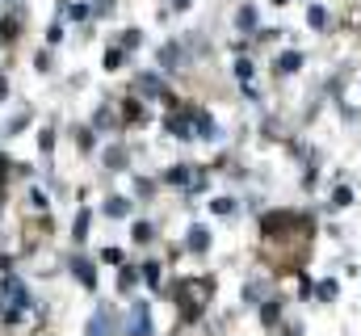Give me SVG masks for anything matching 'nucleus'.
<instances>
[{
    "mask_svg": "<svg viewBox=\"0 0 361 336\" xmlns=\"http://www.w3.org/2000/svg\"><path fill=\"white\" fill-rule=\"evenodd\" d=\"M130 336H152V307L147 303L130 307Z\"/></svg>",
    "mask_w": 361,
    "mask_h": 336,
    "instance_id": "f257e3e1",
    "label": "nucleus"
},
{
    "mask_svg": "<svg viewBox=\"0 0 361 336\" xmlns=\"http://www.w3.org/2000/svg\"><path fill=\"white\" fill-rule=\"evenodd\" d=\"M189 122H193L197 139H219V131H214V118H210V114H202V109H189Z\"/></svg>",
    "mask_w": 361,
    "mask_h": 336,
    "instance_id": "f03ea898",
    "label": "nucleus"
},
{
    "mask_svg": "<svg viewBox=\"0 0 361 336\" xmlns=\"http://www.w3.org/2000/svg\"><path fill=\"white\" fill-rule=\"evenodd\" d=\"M0 294H8V299H13V307H34V303H30V290H25V286H21L17 277H4Z\"/></svg>",
    "mask_w": 361,
    "mask_h": 336,
    "instance_id": "7ed1b4c3",
    "label": "nucleus"
},
{
    "mask_svg": "<svg viewBox=\"0 0 361 336\" xmlns=\"http://www.w3.org/2000/svg\"><path fill=\"white\" fill-rule=\"evenodd\" d=\"M109 332H114V316L109 311H97L89 320V328H85V336H109Z\"/></svg>",
    "mask_w": 361,
    "mask_h": 336,
    "instance_id": "20e7f679",
    "label": "nucleus"
},
{
    "mask_svg": "<svg viewBox=\"0 0 361 336\" xmlns=\"http://www.w3.org/2000/svg\"><path fill=\"white\" fill-rule=\"evenodd\" d=\"M164 126H169V131H173L177 139H193V122H189V114H185V118H180V114H173V118H169Z\"/></svg>",
    "mask_w": 361,
    "mask_h": 336,
    "instance_id": "39448f33",
    "label": "nucleus"
},
{
    "mask_svg": "<svg viewBox=\"0 0 361 336\" xmlns=\"http://www.w3.org/2000/svg\"><path fill=\"white\" fill-rule=\"evenodd\" d=\"M189 248L206 252V248H210V232H206V227H189Z\"/></svg>",
    "mask_w": 361,
    "mask_h": 336,
    "instance_id": "423d86ee",
    "label": "nucleus"
},
{
    "mask_svg": "<svg viewBox=\"0 0 361 336\" xmlns=\"http://www.w3.org/2000/svg\"><path fill=\"white\" fill-rule=\"evenodd\" d=\"M105 215L122 219V215H130V202H126V198H109V202H105Z\"/></svg>",
    "mask_w": 361,
    "mask_h": 336,
    "instance_id": "0eeeda50",
    "label": "nucleus"
},
{
    "mask_svg": "<svg viewBox=\"0 0 361 336\" xmlns=\"http://www.w3.org/2000/svg\"><path fill=\"white\" fill-rule=\"evenodd\" d=\"M298 64H302V55H298V51H286V55L277 59V68H281V72H298Z\"/></svg>",
    "mask_w": 361,
    "mask_h": 336,
    "instance_id": "6e6552de",
    "label": "nucleus"
},
{
    "mask_svg": "<svg viewBox=\"0 0 361 336\" xmlns=\"http://www.w3.org/2000/svg\"><path fill=\"white\" fill-rule=\"evenodd\" d=\"M72 269H76V277H80L85 286H92V282H97V277H92V265H89V260H72Z\"/></svg>",
    "mask_w": 361,
    "mask_h": 336,
    "instance_id": "1a4fd4ad",
    "label": "nucleus"
},
{
    "mask_svg": "<svg viewBox=\"0 0 361 336\" xmlns=\"http://www.w3.org/2000/svg\"><path fill=\"white\" fill-rule=\"evenodd\" d=\"M307 21H311V25H315V30H324V25H328V13H324V8H319V4H315V8H311V13H307Z\"/></svg>",
    "mask_w": 361,
    "mask_h": 336,
    "instance_id": "9d476101",
    "label": "nucleus"
},
{
    "mask_svg": "<svg viewBox=\"0 0 361 336\" xmlns=\"http://www.w3.org/2000/svg\"><path fill=\"white\" fill-rule=\"evenodd\" d=\"M169 181H173V185H189V181H193V172H189V168H173V172H169Z\"/></svg>",
    "mask_w": 361,
    "mask_h": 336,
    "instance_id": "9b49d317",
    "label": "nucleus"
},
{
    "mask_svg": "<svg viewBox=\"0 0 361 336\" xmlns=\"http://www.w3.org/2000/svg\"><path fill=\"white\" fill-rule=\"evenodd\" d=\"M210 206H214V215H231V210H235V202H231V198H214Z\"/></svg>",
    "mask_w": 361,
    "mask_h": 336,
    "instance_id": "f8f14e48",
    "label": "nucleus"
},
{
    "mask_svg": "<svg viewBox=\"0 0 361 336\" xmlns=\"http://www.w3.org/2000/svg\"><path fill=\"white\" fill-rule=\"evenodd\" d=\"M85 232H89V210L76 215V240H85Z\"/></svg>",
    "mask_w": 361,
    "mask_h": 336,
    "instance_id": "ddd939ff",
    "label": "nucleus"
},
{
    "mask_svg": "<svg viewBox=\"0 0 361 336\" xmlns=\"http://www.w3.org/2000/svg\"><path fill=\"white\" fill-rule=\"evenodd\" d=\"M135 240L147 244V240H152V223H135Z\"/></svg>",
    "mask_w": 361,
    "mask_h": 336,
    "instance_id": "4468645a",
    "label": "nucleus"
},
{
    "mask_svg": "<svg viewBox=\"0 0 361 336\" xmlns=\"http://www.w3.org/2000/svg\"><path fill=\"white\" fill-rule=\"evenodd\" d=\"M143 277H147V286H160V265H143Z\"/></svg>",
    "mask_w": 361,
    "mask_h": 336,
    "instance_id": "2eb2a0df",
    "label": "nucleus"
},
{
    "mask_svg": "<svg viewBox=\"0 0 361 336\" xmlns=\"http://www.w3.org/2000/svg\"><path fill=\"white\" fill-rule=\"evenodd\" d=\"M261 320H265V324L277 320V303H265V307H261Z\"/></svg>",
    "mask_w": 361,
    "mask_h": 336,
    "instance_id": "dca6fc26",
    "label": "nucleus"
},
{
    "mask_svg": "<svg viewBox=\"0 0 361 336\" xmlns=\"http://www.w3.org/2000/svg\"><path fill=\"white\" fill-rule=\"evenodd\" d=\"M240 25H244V30L257 25V13H252V8H240Z\"/></svg>",
    "mask_w": 361,
    "mask_h": 336,
    "instance_id": "f3484780",
    "label": "nucleus"
},
{
    "mask_svg": "<svg viewBox=\"0 0 361 336\" xmlns=\"http://www.w3.org/2000/svg\"><path fill=\"white\" fill-rule=\"evenodd\" d=\"M319 299H336V282H319Z\"/></svg>",
    "mask_w": 361,
    "mask_h": 336,
    "instance_id": "a211bd4d",
    "label": "nucleus"
},
{
    "mask_svg": "<svg viewBox=\"0 0 361 336\" xmlns=\"http://www.w3.org/2000/svg\"><path fill=\"white\" fill-rule=\"evenodd\" d=\"M235 72H240V80L248 84V76H252V64H248V59H240V64H235Z\"/></svg>",
    "mask_w": 361,
    "mask_h": 336,
    "instance_id": "6ab92c4d",
    "label": "nucleus"
}]
</instances>
